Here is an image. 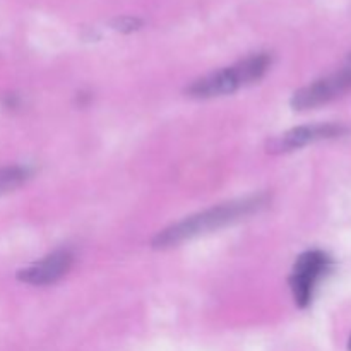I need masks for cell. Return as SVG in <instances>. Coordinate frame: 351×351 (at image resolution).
Returning a JSON list of instances; mask_svg holds the SVG:
<instances>
[{
    "label": "cell",
    "instance_id": "obj_8",
    "mask_svg": "<svg viewBox=\"0 0 351 351\" xmlns=\"http://www.w3.org/2000/svg\"><path fill=\"white\" fill-rule=\"evenodd\" d=\"M348 350L351 351V338H350V341H348Z\"/></svg>",
    "mask_w": 351,
    "mask_h": 351
},
{
    "label": "cell",
    "instance_id": "obj_4",
    "mask_svg": "<svg viewBox=\"0 0 351 351\" xmlns=\"http://www.w3.org/2000/svg\"><path fill=\"white\" fill-rule=\"evenodd\" d=\"M350 89L351 69L345 65L341 71L335 72L331 75H326L322 79H317L312 84L295 91V95L290 99V105L291 108L298 110V112L317 108V106H322L326 103L332 101V99L339 98V96H343Z\"/></svg>",
    "mask_w": 351,
    "mask_h": 351
},
{
    "label": "cell",
    "instance_id": "obj_3",
    "mask_svg": "<svg viewBox=\"0 0 351 351\" xmlns=\"http://www.w3.org/2000/svg\"><path fill=\"white\" fill-rule=\"evenodd\" d=\"M332 259L322 250H307L297 257L290 274V290L298 308H307L319 281L331 271Z\"/></svg>",
    "mask_w": 351,
    "mask_h": 351
},
{
    "label": "cell",
    "instance_id": "obj_6",
    "mask_svg": "<svg viewBox=\"0 0 351 351\" xmlns=\"http://www.w3.org/2000/svg\"><path fill=\"white\" fill-rule=\"evenodd\" d=\"M72 263H74V256L71 250H55L43 259L17 271V280L21 283L33 285V287H48L60 281L71 271Z\"/></svg>",
    "mask_w": 351,
    "mask_h": 351
},
{
    "label": "cell",
    "instance_id": "obj_7",
    "mask_svg": "<svg viewBox=\"0 0 351 351\" xmlns=\"http://www.w3.org/2000/svg\"><path fill=\"white\" fill-rule=\"evenodd\" d=\"M31 177V170L27 167H3L0 168V195L12 192L26 184Z\"/></svg>",
    "mask_w": 351,
    "mask_h": 351
},
{
    "label": "cell",
    "instance_id": "obj_1",
    "mask_svg": "<svg viewBox=\"0 0 351 351\" xmlns=\"http://www.w3.org/2000/svg\"><path fill=\"white\" fill-rule=\"evenodd\" d=\"M269 194H256L249 197L237 199V201L223 202V204L209 208L206 211L197 213V215L187 216L182 221L173 223L168 228L161 230L153 239L151 245L156 250H167L171 247H177L187 240L195 239V237L206 235V233L216 232L225 226L239 223L261 213L269 206Z\"/></svg>",
    "mask_w": 351,
    "mask_h": 351
},
{
    "label": "cell",
    "instance_id": "obj_2",
    "mask_svg": "<svg viewBox=\"0 0 351 351\" xmlns=\"http://www.w3.org/2000/svg\"><path fill=\"white\" fill-rule=\"evenodd\" d=\"M271 67V57L267 53H256L230 67L219 69L208 75L195 79L185 93L189 98L211 99L219 96L233 95L239 89L259 82Z\"/></svg>",
    "mask_w": 351,
    "mask_h": 351
},
{
    "label": "cell",
    "instance_id": "obj_5",
    "mask_svg": "<svg viewBox=\"0 0 351 351\" xmlns=\"http://www.w3.org/2000/svg\"><path fill=\"white\" fill-rule=\"evenodd\" d=\"M346 132V127L341 123H314V125H300L287 130L280 136L267 141L266 151L271 154H285L291 151L302 149L312 143L335 139Z\"/></svg>",
    "mask_w": 351,
    "mask_h": 351
}]
</instances>
